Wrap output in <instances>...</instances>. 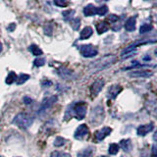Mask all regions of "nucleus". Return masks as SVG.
Segmentation results:
<instances>
[{"mask_svg": "<svg viewBox=\"0 0 157 157\" xmlns=\"http://www.w3.org/2000/svg\"><path fill=\"white\" fill-rule=\"evenodd\" d=\"M116 61H117V58L115 55L108 54V55L103 56L99 59H97L96 61L92 62L90 65L88 66V71L91 74L103 71V70H105V69L111 67L113 64H115Z\"/></svg>", "mask_w": 157, "mask_h": 157, "instance_id": "f257e3e1", "label": "nucleus"}, {"mask_svg": "<svg viewBox=\"0 0 157 157\" xmlns=\"http://www.w3.org/2000/svg\"><path fill=\"white\" fill-rule=\"evenodd\" d=\"M69 112V117H71V113L72 115H74L78 120H82L83 118L86 117V102L83 101H78L71 104L67 108V112Z\"/></svg>", "mask_w": 157, "mask_h": 157, "instance_id": "f03ea898", "label": "nucleus"}, {"mask_svg": "<svg viewBox=\"0 0 157 157\" xmlns=\"http://www.w3.org/2000/svg\"><path fill=\"white\" fill-rule=\"evenodd\" d=\"M33 117L27 114V113H19L13 119V124L16 125L20 129L26 130L33 125Z\"/></svg>", "mask_w": 157, "mask_h": 157, "instance_id": "7ed1b4c3", "label": "nucleus"}, {"mask_svg": "<svg viewBox=\"0 0 157 157\" xmlns=\"http://www.w3.org/2000/svg\"><path fill=\"white\" fill-rule=\"evenodd\" d=\"M104 120V109L101 105H97L92 108L90 116V122L93 126H97Z\"/></svg>", "mask_w": 157, "mask_h": 157, "instance_id": "20e7f679", "label": "nucleus"}, {"mask_svg": "<svg viewBox=\"0 0 157 157\" xmlns=\"http://www.w3.org/2000/svg\"><path fill=\"white\" fill-rule=\"evenodd\" d=\"M80 52L83 57L91 58L97 55L98 50L95 46L92 45V44H85V45L80 46Z\"/></svg>", "mask_w": 157, "mask_h": 157, "instance_id": "39448f33", "label": "nucleus"}, {"mask_svg": "<svg viewBox=\"0 0 157 157\" xmlns=\"http://www.w3.org/2000/svg\"><path fill=\"white\" fill-rule=\"evenodd\" d=\"M105 85V82L103 78H98V80H96L94 82L92 83V85L90 86V93H91V96L92 97H96L98 95V93H99L101 90L103 86H104Z\"/></svg>", "mask_w": 157, "mask_h": 157, "instance_id": "423d86ee", "label": "nucleus"}, {"mask_svg": "<svg viewBox=\"0 0 157 157\" xmlns=\"http://www.w3.org/2000/svg\"><path fill=\"white\" fill-rule=\"evenodd\" d=\"M88 134H90L88 127L86 124H82L77 128V130L75 131V134H74V137H75L76 140H83L86 136H88Z\"/></svg>", "mask_w": 157, "mask_h": 157, "instance_id": "0eeeda50", "label": "nucleus"}, {"mask_svg": "<svg viewBox=\"0 0 157 157\" xmlns=\"http://www.w3.org/2000/svg\"><path fill=\"white\" fill-rule=\"evenodd\" d=\"M112 132V129L109 127H104L94 132V140L96 142H100Z\"/></svg>", "mask_w": 157, "mask_h": 157, "instance_id": "6e6552de", "label": "nucleus"}, {"mask_svg": "<svg viewBox=\"0 0 157 157\" xmlns=\"http://www.w3.org/2000/svg\"><path fill=\"white\" fill-rule=\"evenodd\" d=\"M58 100V96L57 95H52V96H49L44 98L43 101L41 102V105L39 107V112H43L45 111L48 108H50L54 103L57 102Z\"/></svg>", "mask_w": 157, "mask_h": 157, "instance_id": "1a4fd4ad", "label": "nucleus"}, {"mask_svg": "<svg viewBox=\"0 0 157 157\" xmlns=\"http://www.w3.org/2000/svg\"><path fill=\"white\" fill-rule=\"evenodd\" d=\"M145 109L150 115L157 117V100L149 98L145 102Z\"/></svg>", "mask_w": 157, "mask_h": 157, "instance_id": "9d476101", "label": "nucleus"}, {"mask_svg": "<svg viewBox=\"0 0 157 157\" xmlns=\"http://www.w3.org/2000/svg\"><path fill=\"white\" fill-rule=\"evenodd\" d=\"M123 90V87L119 85H113L109 87V90H108V92H107V96L108 98H110V99H115L117 97V95L119 94V93Z\"/></svg>", "mask_w": 157, "mask_h": 157, "instance_id": "9b49d317", "label": "nucleus"}, {"mask_svg": "<svg viewBox=\"0 0 157 157\" xmlns=\"http://www.w3.org/2000/svg\"><path fill=\"white\" fill-rule=\"evenodd\" d=\"M153 128H154V126L152 123H150V124H146V125H141L137 128L136 132L140 136H144L147 134H149V132L153 130Z\"/></svg>", "mask_w": 157, "mask_h": 157, "instance_id": "f8f14e48", "label": "nucleus"}, {"mask_svg": "<svg viewBox=\"0 0 157 157\" xmlns=\"http://www.w3.org/2000/svg\"><path fill=\"white\" fill-rule=\"evenodd\" d=\"M153 75V73L150 71H145V70H139V71H132L129 74L130 77L132 78H149Z\"/></svg>", "mask_w": 157, "mask_h": 157, "instance_id": "ddd939ff", "label": "nucleus"}, {"mask_svg": "<svg viewBox=\"0 0 157 157\" xmlns=\"http://www.w3.org/2000/svg\"><path fill=\"white\" fill-rule=\"evenodd\" d=\"M58 75L62 78H64V80H71V78H74V77H75L74 73L70 70H68L67 68L58 69Z\"/></svg>", "mask_w": 157, "mask_h": 157, "instance_id": "4468645a", "label": "nucleus"}, {"mask_svg": "<svg viewBox=\"0 0 157 157\" xmlns=\"http://www.w3.org/2000/svg\"><path fill=\"white\" fill-rule=\"evenodd\" d=\"M82 12L86 17L94 16L95 14H97V8L93 4H87L86 6L83 8Z\"/></svg>", "mask_w": 157, "mask_h": 157, "instance_id": "2eb2a0df", "label": "nucleus"}, {"mask_svg": "<svg viewBox=\"0 0 157 157\" xmlns=\"http://www.w3.org/2000/svg\"><path fill=\"white\" fill-rule=\"evenodd\" d=\"M136 17H130L125 23V29L127 32H134L136 29Z\"/></svg>", "mask_w": 157, "mask_h": 157, "instance_id": "dca6fc26", "label": "nucleus"}, {"mask_svg": "<svg viewBox=\"0 0 157 157\" xmlns=\"http://www.w3.org/2000/svg\"><path fill=\"white\" fill-rule=\"evenodd\" d=\"M93 33V31L90 27H86L83 28V29L81 32L80 34V40H83V39H87L90 38Z\"/></svg>", "mask_w": 157, "mask_h": 157, "instance_id": "f3484780", "label": "nucleus"}, {"mask_svg": "<svg viewBox=\"0 0 157 157\" xmlns=\"http://www.w3.org/2000/svg\"><path fill=\"white\" fill-rule=\"evenodd\" d=\"M93 152H94V149L92 147H86V148L82 149L81 151L78 152V157H92Z\"/></svg>", "mask_w": 157, "mask_h": 157, "instance_id": "a211bd4d", "label": "nucleus"}, {"mask_svg": "<svg viewBox=\"0 0 157 157\" xmlns=\"http://www.w3.org/2000/svg\"><path fill=\"white\" fill-rule=\"evenodd\" d=\"M120 146L122 147V149L124 150L125 152H130L132 148V144L131 140H122L120 141Z\"/></svg>", "mask_w": 157, "mask_h": 157, "instance_id": "6ab92c4d", "label": "nucleus"}, {"mask_svg": "<svg viewBox=\"0 0 157 157\" xmlns=\"http://www.w3.org/2000/svg\"><path fill=\"white\" fill-rule=\"evenodd\" d=\"M96 29L98 34H101L106 33L109 29V26H108V24L106 22H99L96 24Z\"/></svg>", "mask_w": 157, "mask_h": 157, "instance_id": "aec40b11", "label": "nucleus"}, {"mask_svg": "<svg viewBox=\"0 0 157 157\" xmlns=\"http://www.w3.org/2000/svg\"><path fill=\"white\" fill-rule=\"evenodd\" d=\"M17 78H18V77L16 75V73H15V72H10L8 74L7 78H5V82H6L7 85H12L13 82H17Z\"/></svg>", "mask_w": 157, "mask_h": 157, "instance_id": "412c9836", "label": "nucleus"}, {"mask_svg": "<svg viewBox=\"0 0 157 157\" xmlns=\"http://www.w3.org/2000/svg\"><path fill=\"white\" fill-rule=\"evenodd\" d=\"M29 50L31 51L33 53V55H34V56L42 55V53H43V51L41 50V49L39 48L37 45H36V44H32V45L29 47Z\"/></svg>", "mask_w": 157, "mask_h": 157, "instance_id": "4be33fe9", "label": "nucleus"}, {"mask_svg": "<svg viewBox=\"0 0 157 157\" xmlns=\"http://www.w3.org/2000/svg\"><path fill=\"white\" fill-rule=\"evenodd\" d=\"M76 13L75 10L73 9H68V10H65V11L62 12V16L64 17V19L65 20H70L72 18V16H74Z\"/></svg>", "mask_w": 157, "mask_h": 157, "instance_id": "5701e85b", "label": "nucleus"}, {"mask_svg": "<svg viewBox=\"0 0 157 157\" xmlns=\"http://www.w3.org/2000/svg\"><path fill=\"white\" fill-rule=\"evenodd\" d=\"M70 25H71V27L73 28V29L78 31V28H80V26H81V20L78 18L72 19V20H70Z\"/></svg>", "mask_w": 157, "mask_h": 157, "instance_id": "b1692460", "label": "nucleus"}, {"mask_svg": "<svg viewBox=\"0 0 157 157\" xmlns=\"http://www.w3.org/2000/svg\"><path fill=\"white\" fill-rule=\"evenodd\" d=\"M66 142H67V140L64 139V137L57 136L55 139V140H54L53 144H54V146H56V147H61V146H63L64 144H65Z\"/></svg>", "mask_w": 157, "mask_h": 157, "instance_id": "393cba45", "label": "nucleus"}, {"mask_svg": "<svg viewBox=\"0 0 157 157\" xmlns=\"http://www.w3.org/2000/svg\"><path fill=\"white\" fill-rule=\"evenodd\" d=\"M31 78L29 77V75H27V74H21L20 75V77L17 78V85H23V83H25L27 81H29V78Z\"/></svg>", "mask_w": 157, "mask_h": 157, "instance_id": "a878e982", "label": "nucleus"}, {"mask_svg": "<svg viewBox=\"0 0 157 157\" xmlns=\"http://www.w3.org/2000/svg\"><path fill=\"white\" fill-rule=\"evenodd\" d=\"M119 148H120V146L118 145L117 144H111L109 145V149H108V152H109V154H111V155H115V154L118 153Z\"/></svg>", "mask_w": 157, "mask_h": 157, "instance_id": "bb28decb", "label": "nucleus"}, {"mask_svg": "<svg viewBox=\"0 0 157 157\" xmlns=\"http://www.w3.org/2000/svg\"><path fill=\"white\" fill-rule=\"evenodd\" d=\"M152 29H153V27H152L151 25H149V24H144L140 28V33H146L152 31Z\"/></svg>", "mask_w": 157, "mask_h": 157, "instance_id": "cd10ccee", "label": "nucleus"}, {"mask_svg": "<svg viewBox=\"0 0 157 157\" xmlns=\"http://www.w3.org/2000/svg\"><path fill=\"white\" fill-rule=\"evenodd\" d=\"M50 157H71V155L63 151H53L50 154Z\"/></svg>", "mask_w": 157, "mask_h": 157, "instance_id": "c85d7f7f", "label": "nucleus"}, {"mask_svg": "<svg viewBox=\"0 0 157 157\" xmlns=\"http://www.w3.org/2000/svg\"><path fill=\"white\" fill-rule=\"evenodd\" d=\"M108 12V7L103 5V6H100L97 8V14L100 15V16H104V15Z\"/></svg>", "mask_w": 157, "mask_h": 157, "instance_id": "c756f323", "label": "nucleus"}, {"mask_svg": "<svg viewBox=\"0 0 157 157\" xmlns=\"http://www.w3.org/2000/svg\"><path fill=\"white\" fill-rule=\"evenodd\" d=\"M43 31H44V33H45L46 36H51L52 34V25L46 24L43 28Z\"/></svg>", "mask_w": 157, "mask_h": 157, "instance_id": "7c9ffc66", "label": "nucleus"}, {"mask_svg": "<svg viewBox=\"0 0 157 157\" xmlns=\"http://www.w3.org/2000/svg\"><path fill=\"white\" fill-rule=\"evenodd\" d=\"M45 64V59L44 58H36V60L33 61V65L36 67H41Z\"/></svg>", "mask_w": 157, "mask_h": 157, "instance_id": "2f4dec72", "label": "nucleus"}, {"mask_svg": "<svg viewBox=\"0 0 157 157\" xmlns=\"http://www.w3.org/2000/svg\"><path fill=\"white\" fill-rule=\"evenodd\" d=\"M54 3H55V5H57V6H59V7H66L69 5V2L64 1V0H55Z\"/></svg>", "mask_w": 157, "mask_h": 157, "instance_id": "473e14b6", "label": "nucleus"}, {"mask_svg": "<svg viewBox=\"0 0 157 157\" xmlns=\"http://www.w3.org/2000/svg\"><path fill=\"white\" fill-rule=\"evenodd\" d=\"M118 19H119V17L117 16V15H114V14H112L110 15L109 17H108V22H110V23H115L118 21Z\"/></svg>", "mask_w": 157, "mask_h": 157, "instance_id": "72a5a7b5", "label": "nucleus"}, {"mask_svg": "<svg viewBox=\"0 0 157 157\" xmlns=\"http://www.w3.org/2000/svg\"><path fill=\"white\" fill-rule=\"evenodd\" d=\"M41 85H42L43 87H49V86H52V82L49 81V80H44V81L41 82Z\"/></svg>", "mask_w": 157, "mask_h": 157, "instance_id": "f704fd0d", "label": "nucleus"}, {"mask_svg": "<svg viewBox=\"0 0 157 157\" xmlns=\"http://www.w3.org/2000/svg\"><path fill=\"white\" fill-rule=\"evenodd\" d=\"M151 156L152 157H157V147H156V145H152Z\"/></svg>", "mask_w": 157, "mask_h": 157, "instance_id": "c9c22d12", "label": "nucleus"}, {"mask_svg": "<svg viewBox=\"0 0 157 157\" xmlns=\"http://www.w3.org/2000/svg\"><path fill=\"white\" fill-rule=\"evenodd\" d=\"M24 102H25V104H27V105L32 104L33 99H32V98L28 97V96H25V97H24Z\"/></svg>", "mask_w": 157, "mask_h": 157, "instance_id": "e433bc0d", "label": "nucleus"}, {"mask_svg": "<svg viewBox=\"0 0 157 157\" xmlns=\"http://www.w3.org/2000/svg\"><path fill=\"white\" fill-rule=\"evenodd\" d=\"M16 29V24H10L9 25V27L7 28V29H8V32H13L14 29Z\"/></svg>", "mask_w": 157, "mask_h": 157, "instance_id": "4c0bfd02", "label": "nucleus"}, {"mask_svg": "<svg viewBox=\"0 0 157 157\" xmlns=\"http://www.w3.org/2000/svg\"><path fill=\"white\" fill-rule=\"evenodd\" d=\"M140 157H149V152L147 151V150H144V151L141 152Z\"/></svg>", "mask_w": 157, "mask_h": 157, "instance_id": "58836bf2", "label": "nucleus"}, {"mask_svg": "<svg viewBox=\"0 0 157 157\" xmlns=\"http://www.w3.org/2000/svg\"><path fill=\"white\" fill-rule=\"evenodd\" d=\"M153 140H154L155 141H157V131L155 132V134L153 135Z\"/></svg>", "mask_w": 157, "mask_h": 157, "instance_id": "ea45409f", "label": "nucleus"}, {"mask_svg": "<svg viewBox=\"0 0 157 157\" xmlns=\"http://www.w3.org/2000/svg\"><path fill=\"white\" fill-rule=\"evenodd\" d=\"M2 49H3V46H2V43L0 42V53H1V51H2Z\"/></svg>", "mask_w": 157, "mask_h": 157, "instance_id": "a19ab883", "label": "nucleus"}, {"mask_svg": "<svg viewBox=\"0 0 157 157\" xmlns=\"http://www.w3.org/2000/svg\"><path fill=\"white\" fill-rule=\"evenodd\" d=\"M100 157H106V156H100Z\"/></svg>", "mask_w": 157, "mask_h": 157, "instance_id": "79ce46f5", "label": "nucleus"}, {"mask_svg": "<svg viewBox=\"0 0 157 157\" xmlns=\"http://www.w3.org/2000/svg\"><path fill=\"white\" fill-rule=\"evenodd\" d=\"M155 53H156V54H157V50H156V51H155Z\"/></svg>", "mask_w": 157, "mask_h": 157, "instance_id": "37998d69", "label": "nucleus"}, {"mask_svg": "<svg viewBox=\"0 0 157 157\" xmlns=\"http://www.w3.org/2000/svg\"><path fill=\"white\" fill-rule=\"evenodd\" d=\"M0 157H3V156H0Z\"/></svg>", "mask_w": 157, "mask_h": 157, "instance_id": "c03bdc74", "label": "nucleus"}]
</instances>
